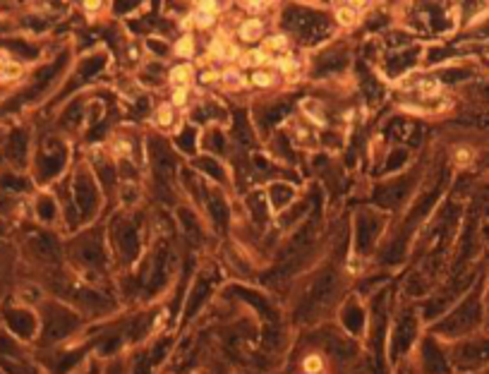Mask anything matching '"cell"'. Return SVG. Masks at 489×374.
<instances>
[{"instance_id": "cell-18", "label": "cell", "mask_w": 489, "mask_h": 374, "mask_svg": "<svg viewBox=\"0 0 489 374\" xmlns=\"http://www.w3.org/2000/svg\"><path fill=\"white\" fill-rule=\"evenodd\" d=\"M199 82H202V84H216V82H221V72H219V70H214V68L202 70V75H199Z\"/></svg>"}, {"instance_id": "cell-14", "label": "cell", "mask_w": 489, "mask_h": 374, "mask_svg": "<svg viewBox=\"0 0 489 374\" xmlns=\"http://www.w3.org/2000/svg\"><path fill=\"white\" fill-rule=\"evenodd\" d=\"M302 372L305 374H324V357L319 353H309L302 360Z\"/></svg>"}, {"instance_id": "cell-13", "label": "cell", "mask_w": 489, "mask_h": 374, "mask_svg": "<svg viewBox=\"0 0 489 374\" xmlns=\"http://www.w3.org/2000/svg\"><path fill=\"white\" fill-rule=\"evenodd\" d=\"M355 20H357L355 5H341V8H336V22H339L341 26H352Z\"/></svg>"}, {"instance_id": "cell-22", "label": "cell", "mask_w": 489, "mask_h": 374, "mask_svg": "<svg viewBox=\"0 0 489 374\" xmlns=\"http://www.w3.org/2000/svg\"><path fill=\"white\" fill-rule=\"evenodd\" d=\"M113 151H116L118 156H125L130 151V144L127 142H116V144H113Z\"/></svg>"}, {"instance_id": "cell-20", "label": "cell", "mask_w": 489, "mask_h": 374, "mask_svg": "<svg viewBox=\"0 0 489 374\" xmlns=\"http://www.w3.org/2000/svg\"><path fill=\"white\" fill-rule=\"evenodd\" d=\"M244 10H249V13H264V10H269V3H247Z\"/></svg>"}, {"instance_id": "cell-17", "label": "cell", "mask_w": 489, "mask_h": 374, "mask_svg": "<svg viewBox=\"0 0 489 374\" xmlns=\"http://www.w3.org/2000/svg\"><path fill=\"white\" fill-rule=\"evenodd\" d=\"M240 58H242L240 43L231 41V43H228V48H226V63H240Z\"/></svg>"}, {"instance_id": "cell-7", "label": "cell", "mask_w": 489, "mask_h": 374, "mask_svg": "<svg viewBox=\"0 0 489 374\" xmlns=\"http://www.w3.org/2000/svg\"><path fill=\"white\" fill-rule=\"evenodd\" d=\"M194 51H197V43H194L192 34H183L180 39L176 41V46H173V53H176L178 58H183V63H189Z\"/></svg>"}, {"instance_id": "cell-23", "label": "cell", "mask_w": 489, "mask_h": 374, "mask_svg": "<svg viewBox=\"0 0 489 374\" xmlns=\"http://www.w3.org/2000/svg\"><path fill=\"white\" fill-rule=\"evenodd\" d=\"M84 10H86V13H99V10H101V3H99V0H86V3H84Z\"/></svg>"}, {"instance_id": "cell-19", "label": "cell", "mask_w": 489, "mask_h": 374, "mask_svg": "<svg viewBox=\"0 0 489 374\" xmlns=\"http://www.w3.org/2000/svg\"><path fill=\"white\" fill-rule=\"evenodd\" d=\"M420 91H422L425 96H439L442 86H439V82H434V79H432V82H422V84H420Z\"/></svg>"}, {"instance_id": "cell-16", "label": "cell", "mask_w": 489, "mask_h": 374, "mask_svg": "<svg viewBox=\"0 0 489 374\" xmlns=\"http://www.w3.org/2000/svg\"><path fill=\"white\" fill-rule=\"evenodd\" d=\"M453 161H456V166H468L472 161V151L468 146H458V149L453 151Z\"/></svg>"}, {"instance_id": "cell-2", "label": "cell", "mask_w": 489, "mask_h": 374, "mask_svg": "<svg viewBox=\"0 0 489 374\" xmlns=\"http://www.w3.org/2000/svg\"><path fill=\"white\" fill-rule=\"evenodd\" d=\"M262 34H264V22H262V17H254V15L247 20H242L240 26H238V39L244 41V43L259 41L262 39Z\"/></svg>"}, {"instance_id": "cell-9", "label": "cell", "mask_w": 489, "mask_h": 374, "mask_svg": "<svg viewBox=\"0 0 489 374\" xmlns=\"http://www.w3.org/2000/svg\"><path fill=\"white\" fill-rule=\"evenodd\" d=\"M231 39L224 34H216L214 39L209 41V46H206V53H209V58H214V61H226V48Z\"/></svg>"}, {"instance_id": "cell-21", "label": "cell", "mask_w": 489, "mask_h": 374, "mask_svg": "<svg viewBox=\"0 0 489 374\" xmlns=\"http://www.w3.org/2000/svg\"><path fill=\"white\" fill-rule=\"evenodd\" d=\"M312 106H317V101H314V104H309V101H307V104H305V108H312ZM309 118H312V120L317 123V125H324V113H322V111H319V113H312Z\"/></svg>"}, {"instance_id": "cell-15", "label": "cell", "mask_w": 489, "mask_h": 374, "mask_svg": "<svg viewBox=\"0 0 489 374\" xmlns=\"http://www.w3.org/2000/svg\"><path fill=\"white\" fill-rule=\"evenodd\" d=\"M187 99H189V86H176L171 96V106L183 108V106H187Z\"/></svg>"}, {"instance_id": "cell-5", "label": "cell", "mask_w": 489, "mask_h": 374, "mask_svg": "<svg viewBox=\"0 0 489 374\" xmlns=\"http://www.w3.org/2000/svg\"><path fill=\"white\" fill-rule=\"evenodd\" d=\"M271 68H274L279 75H284V77H290V75H295L297 70H300V61H297L293 53H284V56L271 61Z\"/></svg>"}, {"instance_id": "cell-1", "label": "cell", "mask_w": 489, "mask_h": 374, "mask_svg": "<svg viewBox=\"0 0 489 374\" xmlns=\"http://www.w3.org/2000/svg\"><path fill=\"white\" fill-rule=\"evenodd\" d=\"M216 17H219V3H214V0H202V3L194 5V10H192L194 26H199V29H209V26L216 22Z\"/></svg>"}, {"instance_id": "cell-3", "label": "cell", "mask_w": 489, "mask_h": 374, "mask_svg": "<svg viewBox=\"0 0 489 374\" xmlns=\"http://www.w3.org/2000/svg\"><path fill=\"white\" fill-rule=\"evenodd\" d=\"M271 53H266L262 46L257 48H249L247 53H242L240 58V65L242 68H254V70H264V68H271Z\"/></svg>"}, {"instance_id": "cell-11", "label": "cell", "mask_w": 489, "mask_h": 374, "mask_svg": "<svg viewBox=\"0 0 489 374\" xmlns=\"http://www.w3.org/2000/svg\"><path fill=\"white\" fill-rule=\"evenodd\" d=\"M288 36L286 34H271V36H266L264 39V51L266 53H279V56H284V53H288Z\"/></svg>"}, {"instance_id": "cell-10", "label": "cell", "mask_w": 489, "mask_h": 374, "mask_svg": "<svg viewBox=\"0 0 489 374\" xmlns=\"http://www.w3.org/2000/svg\"><path fill=\"white\" fill-rule=\"evenodd\" d=\"M276 79H279V77H276L274 70L264 68V70H254L252 77H249V84H252V86H259V89H269V86L276 84Z\"/></svg>"}, {"instance_id": "cell-12", "label": "cell", "mask_w": 489, "mask_h": 374, "mask_svg": "<svg viewBox=\"0 0 489 374\" xmlns=\"http://www.w3.org/2000/svg\"><path fill=\"white\" fill-rule=\"evenodd\" d=\"M176 108H173L171 104H161L159 108H156V116H154V120L159 127H173L176 125Z\"/></svg>"}, {"instance_id": "cell-8", "label": "cell", "mask_w": 489, "mask_h": 374, "mask_svg": "<svg viewBox=\"0 0 489 374\" xmlns=\"http://www.w3.org/2000/svg\"><path fill=\"white\" fill-rule=\"evenodd\" d=\"M221 82H224L228 89H242V86H247V79H244L240 68H235V65H231V68H226L224 72H221Z\"/></svg>"}, {"instance_id": "cell-6", "label": "cell", "mask_w": 489, "mask_h": 374, "mask_svg": "<svg viewBox=\"0 0 489 374\" xmlns=\"http://www.w3.org/2000/svg\"><path fill=\"white\" fill-rule=\"evenodd\" d=\"M20 77H22V65L15 63L8 56H0V82H15Z\"/></svg>"}, {"instance_id": "cell-4", "label": "cell", "mask_w": 489, "mask_h": 374, "mask_svg": "<svg viewBox=\"0 0 489 374\" xmlns=\"http://www.w3.org/2000/svg\"><path fill=\"white\" fill-rule=\"evenodd\" d=\"M194 77V68H192V63H178V65H173L171 70H168V82L173 84V89L176 86H189V79Z\"/></svg>"}]
</instances>
